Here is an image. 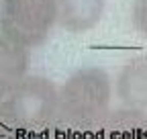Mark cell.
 I'll return each mask as SVG.
<instances>
[{"mask_svg": "<svg viewBox=\"0 0 147 139\" xmlns=\"http://www.w3.org/2000/svg\"><path fill=\"white\" fill-rule=\"evenodd\" d=\"M98 139H147V113L125 104L113 109Z\"/></svg>", "mask_w": 147, "mask_h": 139, "instance_id": "52a82bcc", "label": "cell"}, {"mask_svg": "<svg viewBox=\"0 0 147 139\" xmlns=\"http://www.w3.org/2000/svg\"><path fill=\"white\" fill-rule=\"evenodd\" d=\"M117 98L125 107L147 113V55L127 59L115 82Z\"/></svg>", "mask_w": 147, "mask_h": 139, "instance_id": "277c9868", "label": "cell"}, {"mask_svg": "<svg viewBox=\"0 0 147 139\" xmlns=\"http://www.w3.org/2000/svg\"><path fill=\"white\" fill-rule=\"evenodd\" d=\"M31 49L0 33V102L29 76Z\"/></svg>", "mask_w": 147, "mask_h": 139, "instance_id": "5b68a950", "label": "cell"}, {"mask_svg": "<svg viewBox=\"0 0 147 139\" xmlns=\"http://www.w3.org/2000/svg\"><path fill=\"white\" fill-rule=\"evenodd\" d=\"M113 111V80L98 65L76 70L57 94V111L45 139H98Z\"/></svg>", "mask_w": 147, "mask_h": 139, "instance_id": "6da1fadb", "label": "cell"}, {"mask_svg": "<svg viewBox=\"0 0 147 139\" xmlns=\"http://www.w3.org/2000/svg\"><path fill=\"white\" fill-rule=\"evenodd\" d=\"M57 25L67 33L80 35L94 29L104 12V0H55Z\"/></svg>", "mask_w": 147, "mask_h": 139, "instance_id": "8992f818", "label": "cell"}, {"mask_svg": "<svg viewBox=\"0 0 147 139\" xmlns=\"http://www.w3.org/2000/svg\"><path fill=\"white\" fill-rule=\"evenodd\" d=\"M57 94L59 86L49 78L29 74L16 90L0 102V113L25 135V139H45L57 111Z\"/></svg>", "mask_w": 147, "mask_h": 139, "instance_id": "7a4b0ae2", "label": "cell"}, {"mask_svg": "<svg viewBox=\"0 0 147 139\" xmlns=\"http://www.w3.org/2000/svg\"><path fill=\"white\" fill-rule=\"evenodd\" d=\"M133 23L137 31L147 39V0H137L133 6Z\"/></svg>", "mask_w": 147, "mask_h": 139, "instance_id": "ba28073f", "label": "cell"}, {"mask_svg": "<svg viewBox=\"0 0 147 139\" xmlns=\"http://www.w3.org/2000/svg\"><path fill=\"white\" fill-rule=\"evenodd\" d=\"M0 139H25V135L18 131L2 113H0Z\"/></svg>", "mask_w": 147, "mask_h": 139, "instance_id": "9c48e42d", "label": "cell"}, {"mask_svg": "<svg viewBox=\"0 0 147 139\" xmlns=\"http://www.w3.org/2000/svg\"><path fill=\"white\" fill-rule=\"evenodd\" d=\"M55 25V0H0V33L27 49L43 45Z\"/></svg>", "mask_w": 147, "mask_h": 139, "instance_id": "3957f363", "label": "cell"}]
</instances>
